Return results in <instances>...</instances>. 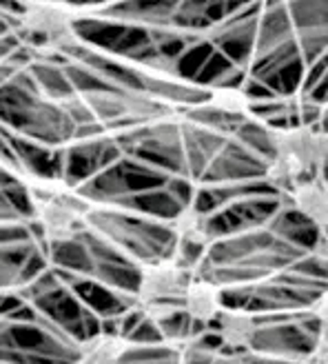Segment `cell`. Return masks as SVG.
<instances>
[{
	"instance_id": "cell-10",
	"label": "cell",
	"mask_w": 328,
	"mask_h": 364,
	"mask_svg": "<svg viewBox=\"0 0 328 364\" xmlns=\"http://www.w3.org/2000/svg\"><path fill=\"white\" fill-rule=\"evenodd\" d=\"M211 107L222 112L226 116H246L248 114V96L242 89H231V87H222L215 89L211 96Z\"/></svg>"
},
{
	"instance_id": "cell-5",
	"label": "cell",
	"mask_w": 328,
	"mask_h": 364,
	"mask_svg": "<svg viewBox=\"0 0 328 364\" xmlns=\"http://www.w3.org/2000/svg\"><path fill=\"white\" fill-rule=\"evenodd\" d=\"M222 287L204 278H193L182 298V311L189 320L202 326H211L222 314Z\"/></svg>"
},
{
	"instance_id": "cell-2",
	"label": "cell",
	"mask_w": 328,
	"mask_h": 364,
	"mask_svg": "<svg viewBox=\"0 0 328 364\" xmlns=\"http://www.w3.org/2000/svg\"><path fill=\"white\" fill-rule=\"evenodd\" d=\"M27 196L33 209L35 220L40 223L43 231L49 240H69L82 223V200L74 191H69L67 185L53 180H25Z\"/></svg>"
},
{
	"instance_id": "cell-7",
	"label": "cell",
	"mask_w": 328,
	"mask_h": 364,
	"mask_svg": "<svg viewBox=\"0 0 328 364\" xmlns=\"http://www.w3.org/2000/svg\"><path fill=\"white\" fill-rule=\"evenodd\" d=\"M211 329L215 331V336L220 338V342L229 351L242 353L253 344L255 333H258V324H255V318L246 314L244 309L224 306L222 314L211 324Z\"/></svg>"
},
{
	"instance_id": "cell-4",
	"label": "cell",
	"mask_w": 328,
	"mask_h": 364,
	"mask_svg": "<svg viewBox=\"0 0 328 364\" xmlns=\"http://www.w3.org/2000/svg\"><path fill=\"white\" fill-rule=\"evenodd\" d=\"M23 29L45 49L62 51L78 43L74 16L69 14V5H58V3L27 5L23 14Z\"/></svg>"
},
{
	"instance_id": "cell-3",
	"label": "cell",
	"mask_w": 328,
	"mask_h": 364,
	"mask_svg": "<svg viewBox=\"0 0 328 364\" xmlns=\"http://www.w3.org/2000/svg\"><path fill=\"white\" fill-rule=\"evenodd\" d=\"M191 280V269L175 258L140 264L138 300L151 316H171L182 311V298Z\"/></svg>"
},
{
	"instance_id": "cell-8",
	"label": "cell",
	"mask_w": 328,
	"mask_h": 364,
	"mask_svg": "<svg viewBox=\"0 0 328 364\" xmlns=\"http://www.w3.org/2000/svg\"><path fill=\"white\" fill-rule=\"evenodd\" d=\"M126 349H129V340L126 338L118 333H102L84 342L80 353L71 364H120Z\"/></svg>"
},
{
	"instance_id": "cell-6",
	"label": "cell",
	"mask_w": 328,
	"mask_h": 364,
	"mask_svg": "<svg viewBox=\"0 0 328 364\" xmlns=\"http://www.w3.org/2000/svg\"><path fill=\"white\" fill-rule=\"evenodd\" d=\"M288 200L293 209L313 227L328 231V180L324 176L302 180Z\"/></svg>"
},
{
	"instance_id": "cell-1",
	"label": "cell",
	"mask_w": 328,
	"mask_h": 364,
	"mask_svg": "<svg viewBox=\"0 0 328 364\" xmlns=\"http://www.w3.org/2000/svg\"><path fill=\"white\" fill-rule=\"evenodd\" d=\"M273 158L266 165L264 182L282 196H290L306 178L324 176L328 165V134L311 124L275 127L268 134Z\"/></svg>"
},
{
	"instance_id": "cell-9",
	"label": "cell",
	"mask_w": 328,
	"mask_h": 364,
	"mask_svg": "<svg viewBox=\"0 0 328 364\" xmlns=\"http://www.w3.org/2000/svg\"><path fill=\"white\" fill-rule=\"evenodd\" d=\"M173 231L175 235L187 245H202L207 240L204 231V215L197 211L195 205H187L182 209L175 220H173Z\"/></svg>"
},
{
	"instance_id": "cell-11",
	"label": "cell",
	"mask_w": 328,
	"mask_h": 364,
	"mask_svg": "<svg viewBox=\"0 0 328 364\" xmlns=\"http://www.w3.org/2000/svg\"><path fill=\"white\" fill-rule=\"evenodd\" d=\"M315 364H328V329H322V336L317 338V344L313 349Z\"/></svg>"
}]
</instances>
